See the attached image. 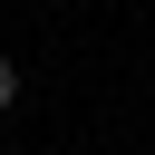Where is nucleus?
Wrapping results in <instances>:
<instances>
[{
  "mask_svg": "<svg viewBox=\"0 0 155 155\" xmlns=\"http://www.w3.org/2000/svg\"><path fill=\"white\" fill-rule=\"evenodd\" d=\"M0 107H19V68H10V58H0Z\"/></svg>",
  "mask_w": 155,
  "mask_h": 155,
  "instance_id": "obj_1",
  "label": "nucleus"
}]
</instances>
